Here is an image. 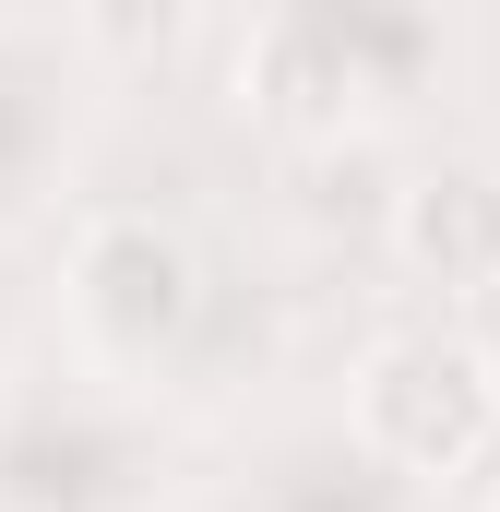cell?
<instances>
[{
    "mask_svg": "<svg viewBox=\"0 0 500 512\" xmlns=\"http://www.w3.org/2000/svg\"><path fill=\"white\" fill-rule=\"evenodd\" d=\"M84 96H96V72H84L72 24H0V227L36 215L48 179L72 167Z\"/></svg>",
    "mask_w": 500,
    "mask_h": 512,
    "instance_id": "5b68a950",
    "label": "cell"
},
{
    "mask_svg": "<svg viewBox=\"0 0 500 512\" xmlns=\"http://www.w3.org/2000/svg\"><path fill=\"white\" fill-rule=\"evenodd\" d=\"M453 60L441 12H393V0H286L239 36V96L274 131H358L370 108L417 96Z\"/></svg>",
    "mask_w": 500,
    "mask_h": 512,
    "instance_id": "6da1fadb",
    "label": "cell"
},
{
    "mask_svg": "<svg viewBox=\"0 0 500 512\" xmlns=\"http://www.w3.org/2000/svg\"><path fill=\"white\" fill-rule=\"evenodd\" d=\"M393 251L429 286H500V167L489 155H441L393 191Z\"/></svg>",
    "mask_w": 500,
    "mask_h": 512,
    "instance_id": "8992f818",
    "label": "cell"
},
{
    "mask_svg": "<svg viewBox=\"0 0 500 512\" xmlns=\"http://www.w3.org/2000/svg\"><path fill=\"white\" fill-rule=\"evenodd\" d=\"M155 501V417L84 358L0 382V512H143Z\"/></svg>",
    "mask_w": 500,
    "mask_h": 512,
    "instance_id": "3957f363",
    "label": "cell"
},
{
    "mask_svg": "<svg viewBox=\"0 0 500 512\" xmlns=\"http://www.w3.org/2000/svg\"><path fill=\"white\" fill-rule=\"evenodd\" d=\"M346 441L370 453L393 489H441L477 477L500 453V358L453 322H405L381 334L346 382Z\"/></svg>",
    "mask_w": 500,
    "mask_h": 512,
    "instance_id": "7a4b0ae2",
    "label": "cell"
},
{
    "mask_svg": "<svg viewBox=\"0 0 500 512\" xmlns=\"http://www.w3.org/2000/svg\"><path fill=\"white\" fill-rule=\"evenodd\" d=\"M60 322H72V358L96 382H155V358H179V334L203 322V262L167 215L143 203H84L72 215V251H60Z\"/></svg>",
    "mask_w": 500,
    "mask_h": 512,
    "instance_id": "277c9868",
    "label": "cell"
},
{
    "mask_svg": "<svg viewBox=\"0 0 500 512\" xmlns=\"http://www.w3.org/2000/svg\"><path fill=\"white\" fill-rule=\"evenodd\" d=\"M274 512H393V477L358 441H310V453L274 465Z\"/></svg>",
    "mask_w": 500,
    "mask_h": 512,
    "instance_id": "52a82bcc",
    "label": "cell"
}]
</instances>
